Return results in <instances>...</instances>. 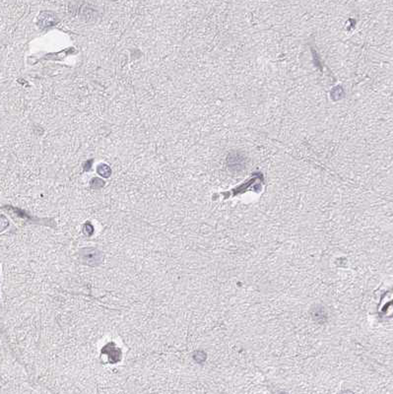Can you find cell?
Wrapping results in <instances>:
<instances>
[{
	"mask_svg": "<svg viewBox=\"0 0 393 394\" xmlns=\"http://www.w3.org/2000/svg\"><path fill=\"white\" fill-rule=\"evenodd\" d=\"M57 16L52 12H42L39 15L38 23L41 28H47L53 25H56L57 23Z\"/></svg>",
	"mask_w": 393,
	"mask_h": 394,
	"instance_id": "1",
	"label": "cell"
},
{
	"mask_svg": "<svg viewBox=\"0 0 393 394\" xmlns=\"http://www.w3.org/2000/svg\"><path fill=\"white\" fill-rule=\"evenodd\" d=\"M98 173L99 175L102 177H109L112 174V170L108 165L102 164L98 167Z\"/></svg>",
	"mask_w": 393,
	"mask_h": 394,
	"instance_id": "2",
	"label": "cell"
},
{
	"mask_svg": "<svg viewBox=\"0 0 393 394\" xmlns=\"http://www.w3.org/2000/svg\"><path fill=\"white\" fill-rule=\"evenodd\" d=\"M340 394H354L353 392H350V391H343V392H341Z\"/></svg>",
	"mask_w": 393,
	"mask_h": 394,
	"instance_id": "3",
	"label": "cell"
}]
</instances>
